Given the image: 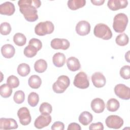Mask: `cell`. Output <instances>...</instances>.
<instances>
[{
    "label": "cell",
    "mask_w": 130,
    "mask_h": 130,
    "mask_svg": "<svg viewBox=\"0 0 130 130\" xmlns=\"http://www.w3.org/2000/svg\"><path fill=\"white\" fill-rule=\"evenodd\" d=\"M19 11L29 22H35L38 19L37 9L41 5L39 0H20L18 2Z\"/></svg>",
    "instance_id": "1"
},
{
    "label": "cell",
    "mask_w": 130,
    "mask_h": 130,
    "mask_svg": "<svg viewBox=\"0 0 130 130\" xmlns=\"http://www.w3.org/2000/svg\"><path fill=\"white\" fill-rule=\"evenodd\" d=\"M128 17L126 14L120 13L116 14L113 19V28L115 31L122 33L125 30L128 23Z\"/></svg>",
    "instance_id": "2"
},
{
    "label": "cell",
    "mask_w": 130,
    "mask_h": 130,
    "mask_svg": "<svg viewBox=\"0 0 130 130\" xmlns=\"http://www.w3.org/2000/svg\"><path fill=\"white\" fill-rule=\"evenodd\" d=\"M94 35L97 37L105 40L111 39L112 32L109 27L104 23H98L94 27Z\"/></svg>",
    "instance_id": "3"
},
{
    "label": "cell",
    "mask_w": 130,
    "mask_h": 130,
    "mask_svg": "<svg viewBox=\"0 0 130 130\" xmlns=\"http://www.w3.org/2000/svg\"><path fill=\"white\" fill-rule=\"evenodd\" d=\"M54 29L53 23L50 21L41 22L38 23L35 27V32L40 36L52 34Z\"/></svg>",
    "instance_id": "4"
},
{
    "label": "cell",
    "mask_w": 130,
    "mask_h": 130,
    "mask_svg": "<svg viewBox=\"0 0 130 130\" xmlns=\"http://www.w3.org/2000/svg\"><path fill=\"white\" fill-rule=\"evenodd\" d=\"M70 80L69 78L66 75H61L57 78V81L52 85L54 92L57 93H61L65 91L69 86Z\"/></svg>",
    "instance_id": "5"
},
{
    "label": "cell",
    "mask_w": 130,
    "mask_h": 130,
    "mask_svg": "<svg viewBox=\"0 0 130 130\" xmlns=\"http://www.w3.org/2000/svg\"><path fill=\"white\" fill-rule=\"evenodd\" d=\"M74 85L80 89H85L89 87V82L87 76L84 72H79L75 77Z\"/></svg>",
    "instance_id": "6"
},
{
    "label": "cell",
    "mask_w": 130,
    "mask_h": 130,
    "mask_svg": "<svg viewBox=\"0 0 130 130\" xmlns=\"http://www.w3.org/2000/svg\"><path fill=\"white\" fill-rule=\"evenodd\" d=\"M107 126L109 128L119 129L123 124V120L120 116L116 115L108 116L105 120Z\"/></svg>",
    "instance_id": "7"
},
{
    "label": "cell",
    "mask_w": 130,
    "mask_h": 130,
    "mask_svg": "<svg viewBox=\"0 0 130 130\" xmlns=\"http://www.w3.org/2000/svg\"><path fill=\"white\" fill-rule=\"evenodd\" d=\"M115 94L120 99L127 100L130 99V88L123 84H118L114 87Z\"/></svg>",
    "instance_id": "8"
},
{
    "label": "cell",
    "mask_w": 130,
    "mask_h": 130,
    "mask_svg": "<svg viewBox=\"0 0 130 130\" xmlns=\"http://www.w3.org/2000/svg\"><path fill=\"white\" fill-rule=\"evenodd\" d=\"M20 123L23 125H28L31 120L30 112L26 107L20 108L17 112Z\"/></svg>",
    "instance_id": "9"
},
{
    "label": "cell",
    "mask_w": 130,
    "mask_h": 130,
    "mask_svg": "<svg viewBox=\"0 0 130 130\" xmlns=\"http://www.w3.org/2000/svg\"><path fill=\"white\" fill-rule=\"evenodd\" d=\"M50 45L51 47L55 50H67L69 48L70 43L68 40L65 39L55 38L51 41Z\"/></svg>",
    "instance_id": "10"
},
{
    "label": "cell",
    "mask_w": 130,
    "mask_h": 130,
    "mask_svg": "<svg viewBox=\"0 0 130 130\" xmlns=\"http://www.w3.org/2000/svg\"><path fill=\"white\" fill-rule=\"evenodd\" d=\"M90 24L88 21L81 20L77 24L75 29L77 34L81 36H84L90 32Z\"/></svg>",
    "instance_id": "11"
},
{
    "label": "cell",
    "mask_w": 130,
    "mask_h": 130,
    "mask_svg": "<svg viewBox=\"0 0 130 130\" xmlns=\"http://www.w3.org/2000/svg\"><path fill=\"white\" fill-rule=\"evenodd\" d=\"M52 118L50 115H41L39 116L34 122L35 127L38 129L43 128L44 127L47 126L51 122Z\"/></svg>",
    "instance_id": "12"
},
{
    "label": "cell",
    "mask_w": 130,
    "mask_h": 130,
    "mask_svg": "<svg viewBox=\"0 0 130 130\" xmlns=\"http://www.w3.org/2000/svg\"><path fill=\"white\" fill-rule=\"evenodd\" d=\"M18 127L16 120L13 118H1L0 119L1 129H16Z\"/></svg>",
    "instance_id": "13"
},
{
    "label": "cell",
    "mask_w": 130,
    "mask_h": 130,
    "mask_svg": "<svg viewBox=\"0 0 130 130\" xmlns=\"http://www.w3.org/2000/svg\"><path fill=\"white\" fill-rule=\"evenodd\" d=\"M128 1L126 0H109L107 3L108 8L112 11H117L124 9L127 6Z\"/></svg>",
    "instance_id": "14"
},
{
    "label": "cell",
    "mask_w": 130,
    "mask_h": 130,
    "mask_svg": "<svg viewBox=\"0 0 130 130\" xmlns=\"http://www.w3.org/2000/svg\"><path fill=\"white\" fill-rule=\"evenodd\" d=\"M91 81L93 85L97 88L104 87L106 83L104 75L101 72H95L91 76Z\"/></svg>",
    "instance_id": "15"
},
{
    "label": "cell",
    "mask_w": 130,
    "mask_h": 130,
    "mask_svg": "<svg viewBox=\"0 0 130 130\" xmlns=\"http://www.w3.org/2000/svg\"><path fill=\"white\" fill-rule=\"evenodd\" d=\"M15 11L14 5L10 2H6L0 5V14L11 16L13 15Z\"/></svg>",
    "instance_id": "16"
},
{
    "label": "cell",
    "mask_w": 130,
    "mask_h": 130,
    "mask_svg": "<svg viewBox=\"0 0 130 130\" xmlns=\"http://www.w3.org/2000/svg\"><path fill=\"white\" fill-rule=\"evenodd\" d=\"M91 108L95 113H101L105 110V102L103 100L100 98H95L92 100L91 102Z\"/></svg>",
    "instance_id": "17"
},
{
    "label": "cell",
    "mask_w": 130,
    "mask_h": 130,
    "mask_svg": "<svg viewBox=\"0 0 130 130\" xmlns=\"http://www.w3.org/2000/svg\"><path fill=\"white\" fill-rule=\"evenodd\" d=\"M1 53L4 57L6 58H11L14 55L15 49L14 46L11 44H7L2 47Z\"/></svg>",
    "instance_id": "18"
},
{
    "label": "cell",
    "mask_w": 130,
    "mask_h": 130,
    "mask_svg": "<svg viewBox=\"0 0 130 130\" xmlns=\"http://www.w3.org/2000/svg\"><path fill=\"white\" fill-rule=\"evenodd\" d=\"M67 65L71 71L75 72L79 70L81 68V64L79 59L75 57L71 56L68 58L67 60Z\"/></svg>",
    "instance_id": "19"
},
{
    "label": "cell",
    "mask_w": 130,
    "mask_h": 130,
    "mask_svg": "<svg viewBox=\"0 0 130 130\" xmlns=\"http://www.w3.org/2000/svg\"><path fill=\"white\" fill-rule=\"evenodd\" d=\"M65 61L66 56L63 53L57 52L53 56L52 62L54 65L56 67H62L64 64Z\"/></svg>",
    "instance_id": "20"
},
{
    "label": "cell",
    "mask_w": 130,
    "mask_h": 130,
    "mask_svg": "<svg viewBox=\"0 0 130 130\" xmlns=\"http://www.w3.org/2000/svg\"><path fill=\"white\" fill-rule=\"evenodd\" d=\"M92 115L88 111L82 112L79 116V121L83 125H87L92 122Z\"/></svg>",
    "instance_id": "21"
},
{
    "label": "cell",
    "mask_w": 130,
    "mask_h": 130,
    "mask_svg": "<svg viewBox=\"0 0 130 130\" xmlns=\"http://www.w3.org/2000/svg\"><path fill=\"white\" fill-rule=\"evenodd\" d=\"M28 85L33 89L39 88L42 84V80L41 78L36 75L31 76L28 80Z\"/></svg>",
    "instance_id": "22"
},
{
    "label": "cell",
    "mask_w": 130,
    "mask_h": 130,
    "mask_svg": "<svg viewBox=\"0 0 130 130\" xmlns=\"http://www.w3.org/2000/svg\"><path fill=\"white\" fill-rule=\"evenodd\" d=\"M86 4L85 0H71L68 1V6L72 10H76L84 7Z\"/></svg>",
    "instance_id": "23"
},
{
    "label": "cell",
    "mask_w": 130,
    "mask_h": 130,
    "mask_svg": "<svg viewBox=\"0 0 130 130\" xmlns=\"http://www.w3.org/2000/svg\"><path fill=\"white\" fill-rule=\"evenodd\" d=\"M47 68V63L43 59H40L37 60L34 64V69L36 72L39 73L44 72Z\"/></svg>",
    "instance_id": "24"
},
{
    "label": "cell",
    "mask_w": 130,
    "mask_h": 130,
    "mask_svg": "<svg viewBox=\"0 0 130 130\" xmlns=\"http://www.w3.org/2000/svg\"><path fill=\"white\" fill-rule=\"evenodd\" d=\"M120 107V104L119 101L114 98L109 99L106 104V107L107 110L110 112L116 111Z\"/></svg>",
    "instance_id": "25"
},
{
    "label": "cell",
    "mask_w": 130,
    "mask_h": 130,
    "mask_svg": "<svg viewBox=\"0 0 130 130\" xmlns=\"http://www.w3.org/2000/svg\"><path fill=\"white\" fill-rule=\"evenodd\" d=\"M30 71L29 66L25 63H22L18 65L17 68V73L21 77L27 76Z\"/></svg>",
    "instance_id": "26"
},
{
    "label": "cell",
    "mask_w": 130,
    "mask_h": 130,
    "mask_svg": "<svg viewBox=\"0 0 130 130\" xmlns=\"http://www.w3.org/2000/svg\"><path fill=\"white\" fill-rule=\"evenodd\" d=\"M12 88L8 84H3L0 86V94L4 98L10 97L12 93Z\"/></svg>",
    "instance_id": "27"
},
{
    "label": "cell",
    "mask_w": 130,
    "mask_h": 130,
    "mask_svg": "<svg viewBox=\"0 0 130 130\" xmlns=\"http://www.w3.org/2000/svg\"><path fill=\"white\" fill-rule=\"evenodd\" d=\"M13 41L16 45L23 46L26 44V38L23 34L16 33L13 37Z\"/></svg>",
    "instance_id": "28"
},
{
    "label": "cell",
    "mask_w": 130,
    "mask_h": 130,
    "mask_svg": "<svg viewBox=\"0 0 130 130\" xmlns=\"http://www.w3.org/2000/svg\"><path fill=\"white\" fill-rule=\"evenodd\" d=\"M38 51V49L35 47L31 45L28 44V45H27L24 48L23 53L26 57L32 58L36 55Z\"/></svg>",
    "instance_id": "29"
},
{
    "label": "cell",
    "mask_w": 130,
    "mask_h": 130,
    "mask_svg": "<svg viewBox=\"0 0 130 130\" xmlns=\"http://www.w3.org/2000/svg\"><path fill=\"white\" fill-rule=\"evenodd\" d=\"M39 101V96L38 93L35 92H30L27 98V102L29 106L31 107H36Z\"/></svg>",
    "instance_id": "30"
},
{
    "label": "cell",
    "mask_w": 130,
    "mask_h": 130,
    "mask_svg": "<svg viewBox=\"0 0 130 130\" xmlns=\"http://www.w3.org/2000/svg\"><path fill=\"white\" fill-rule=\"evenodd\" d=\"M129 38L128 36L124 34H121L117 36L115 39L116 43L120 46H124L128 43Z\"/></svg>",
    "instance_id": "31"
},
{
    "label": "cell",
    "mask_w": 130,
    "mask_h": 130,
    "mask_svg": "<svg viewBox=\"0 0 130 130\" xmlns=\"http://www.w3.org/2000/svg\"><path fill=\"white\" fill-rule=\"evenodd\" d=\"M52 106L49 103L47 102L42 103L39 108V111L43 115H50V114L52 112Z\"/></svg>",
    "instance_id": "32"
},
{
    "label": "cell",
    "mask_w": 130,
    "mask_h": 130,
    "mask_svg": "<svg viewBox=\"0 0 130 130\" xmlns=\"http://www.w3.org/2000/svg\"><path fill=\"white\" fill-rule=\"evenodd\" d=\"M14 101L18 104L22 103L25 100V94L22 90L16 91L13 96Z\"/></svg>",
    "instance_id": "33"
},
{
    "label": "cell",
    "mask_w": 130,
    "mask_h": 130,
    "mask_svg": "<svg viewBox=\"0 0 130 130\" xmlns=\"http://www.w3.org/2000/svg\"><path fill=\"white\" fill-rule=\"evenodd\" d=\"M7 83L12 88H15L19 85V79L14 75L10 76L7 79Z\"/></svg>",
    "instance_id": "34"
},
{
    "label": "cell",
    "mask_w": 130,
    "mask_h": 130,
    "mask_svg": "<svg viewBox=\"0 0 130 130\" xmlns=\"http://www.w3.org/2000/svg\"><path fill=\"white\" fill-rule=\"evenodd\" d=\"M11 31V26L9 23L5 22H3L1 24L0 32L3 35H8Z\"/></svg>",
    "instance_id": "35"
},
{
    "label": "cell",
    "mask_w": 130,
    "mask_h": 130,
    "mask_svg": "<svg viewBox=\"0 0 130 130\" xmlns=\"http://www.w3.org/2000/svg\"><path fill=\"white\" fill-rule=\"evenodd\" d=\"M120 75L124 79H129L130 78L129 66H123L120 70Z\"/></svg>",
    "instance_id": "36"
},
{
    "label": "cell",
    "mask_w": 130,
    "mask_h": 130,
    "mask_svg": "<svg viewBox=\"0 0 130 130\" xmlns=\"http://www.w3.org/2000/svg\"><path fill=\"white\" fill-rule=\"evenodd\" d=\"M29 45H31L35 47L38 51L40 50L42 47V42L38 39L36 38H32L29 41Z\"/></svg>",
    "instance_id": "37"
},
{
    "label": "cell",
    "mask_w": 130,
    "mask_h": 130,
    "mask_svg": "<svg viewBox=\"0 0 130 130\" xmlns=\"http://www.w3.org/2000/svg\"><path fill=\"white\" fill-rule=\"evenodd\" d=\"M89 129L90 130H94V129L103 130L104 125H103V124L100 122H98L96 123H92L89 125Z\"/></svg>",
    "instance_id": "38"
},
{
    "label": "cell",
    "mask_w": 130,
    "mask_h": 130,
    "mask_svg": "<svg viewBox=\"0 0 130 130\" xmlns=\"http://www.w3.org/2000/svg\"><path fill=\"white\" fill-rule=\"evenodd\" d=\"M64 128V125L60 121H56L51 126V129L54 130H63Z\"/></svg>",
    "instance_id": "39"
},
{
    "label": "cell",
    "mask_w": 130,
    "mask_h": 130,
    "mask_svg": "<svg viewBox=\"0 0 130 130\" xmlns=\"http://www.w3.org/2000/svg\"><path fill=\"white\" fill-rule=\"evenodd\" d=\"M67 129L68 130H81V127L79 124L75 122H73L69 124Z\"/></svg>",
    "instance_id": "40"
},
{
    "label": "cell",
    "mask_w": 130,
    "mask_h": 130,
    "mask_svg": "<svg viewBox=\"0 0 130 130\" xmlns=\"http://www.w3.org/2000/svg\"><path fill=\"white\" fill-rule=\"evenodd\" d=\"M91 2L92 3L93 5L95 6H101L103 5L105 2V0H99V1H95V0H91Z\"/></svg>",
    "instance_id": "41"
},
{
    "label": "cell",
    "mask_w": 130,
    "mask_h": 130,
    "mask_svg": "<svg viewBox=\"0 0 130 130\" xmlns=\"http://www.w3.org/2000/svg\"><path fill=\"white\" fill-rule=\"evenodd\" d=\"M125 59L128 62H129V51H127L125 54Z\"/></svg>",
    "instance_id": "42"
}]
</instances>
